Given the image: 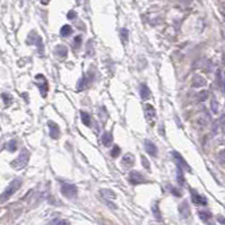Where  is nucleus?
Wrapping results in <instances>:
<instances>
[{"label":"nucleus","instance_id":"obj_1","mask_svg":"<svg viewBox=\"0 0 225 225\" xmlns=\"http://www.w3.org/2000/svg\"><path fill=\"white\" fill-rule=\"evenodd\" d=\"M22 186V180L20 179H14L12 182L9 183V186H8L5 191L0 195V202H5L7 201L8 199L10 198L14 194H15L16 191L18 190L19 188Z\"/></svg>","mask_w":225,"mask_h":225},{"label":"nucleus","instance_id":"obj_2","mask_svg":"<svg viewBox=\"0 0 225 225\" xmlns=\"http://www.w3.org/2000/svg\"><path fill=\"white\" fill-rule=\"evenodd\" d=\"M31 153L27 149H23L22 152L19 153V155L17 156L16 160H14L12 162V166L16 170H20V169L25 168L30 161Z\"/></svg>","mask_w":225,"mask_h":225},{"label":"nucleus","instance_id":"obj_3","mask_svg":"<svg viewBox=\"0 0 225 225\" xmlns=\"http://www.w3.org/2000/svg\"><path fill=\"white\" fill-rule=\"evenodd\" d=\"M61 194L65 196L66 198L73 199L75 198L78 194V189L73 183L62 182L61 183Z\"/></svg>","mask_w":225,"mask_h":225},{"label":"nucleus","instance_id":"obj_4","mask_svg":"<svg viewBox=\"0 0 225 225\" xmlns=\"http://www.w3.org/2000/svg\"><path fill=\"white\" fill-rule=\"evenodd\" d=\"M35 84L40 89V93L43 97H45L46 94H48V91H49V84H48V80L42 74H38L35 76Z\"/></svg>","mask_w":225,"mask_h":225},{"label":"nucleus","instance_id":"obj_5","mask_svg":"<svg viewBox=\"0 0 225 225\" xmlns=\"http://www.w3.org/2000/svg\"><path fill=\"white\" fill-rule=\"evenodd\" d=\"M128 180H129V182L131 184H141V183H146L147 182V180L146 178L141 173H139L138 171H131L129 173V176H128Z\"/></svg>","mask_w":225,"mask_h":225},{"label":"nucleus","instance_id":"obj_6","mask_svg":"<svg viewBox=\"0 0 225 225\" xmlns=\"http://www.w3.org/2000/svg\"><path fill=\"white\" fill-rule=\"evenodd\" d=\"M172 155H173V157H174V160H176V164H178V166H179L180 169L186 170V171H188V172H191V168L189 166L188 162L183 158L182 155H181L180 153L174 151V152H172Z\"/></svg>","mask_w":225,"mask_h":225},{"label":"nucleus","instance_id":"obj_7","mask_svg":"<svg viewBox=\"0 0 225 225\" xmlns=\"http://www.w3.org/2000/svg\"><path fill=\"white\" fill-rule=\"evenodd\" d=\"M31 34L33 35V38L28 35V40H27V42L28 43H32V44H35V45L38 48V52L40 53H43V41H42V38L38 35L35 32H32Z\"/></svg>","mask_w":225,"mask_h":225},{"label":"nucleus","instance_id":"obj_8","mask_svg":"<svg viewBox=\"0 0 225 225\" xmlns=\"http://www.w3.org/2000/svg\"><path fill=\"white\" fill-rule=\"evenodd\" d=\"M190 195H191V200L194 204L196 205H201V206H206L207 205V199L199 194L198 191L191 189L190 190Z\"/></svg>","mask_w":225,"mask_h":225},{"label":"nucleus","instance_id":"obj_9","mask_svg":"<svg viewBox=\"0 0 225 225\" xmlns=\"http://www.w3.org/2000/svg\"><path fill=\"white\" fill-rule=\"evenodd\" d=\"M48 126H49L50 130V137L52 139H58L60 136V128L54 121H49L48 122Z\"/></svg>","mask_w":225,"mask_h":225},{"label":"nucleus","instance_id":"obj_10","mask_svg":"<svg viewBox=\"0 0 225 225\" xmlns=\"http://www.w3.org/2000/svg\"><path fill=\"white\" fill-rule=\"evenodd\" d=\"M179 214L182 218H188L190 216V207L187 201H182L179 206Z\"/></svg>","mask_w":225,"mask_h":225},{"label":"nucleus","instance_id":"obj_11","mask_svg":"<svg viewBox=\"0 0 225 225\" xmlns=\"http://www.w3.org/2000/svg\"><path fill=\"white\" fill-rule=\"evenodd\" d=\"M145 149L151 156L155 157L157 156V147L155 144L151 140H145Z\"/></svg>","mask_w":225,"mask_h":225},{"label":"nucleus","instance_id":"obj_12","mask_svg":"<svg viewBox=\"0 0 225 225\" xmlns=\"http://www.w3.org/2000/svg\"><path fill=\"white\" fill-rule=\"evenodd\" d=\"M101 195L103 196V198H105V201H112L117 198V195L110 189H101Z\"/></svg>","mask_w":225,"mask_h":225},{"label":"nucleus","instance_id":"obj_13","mask_svg":"<svg viewBox=\"0 0 225 225\" xmlns=\"http://www.w3.org/2000/svg\"><path fill=\"white\" fill-rule=\"evenodd\" d=\"M145 114H146V118L147 120H154L155 118V115H156V111H155V107L151 105V104H146L145 107Z\"/></svg>","mask_w":225,"mask_h":225},{"label":"nucleus","instance_id":"obj_14","mask_svg":"<svg viewBox=\"0 0 225 225\" xmlns=\"http://www.w3.org/2000/svg\"><path fill=\"white\" fill-rule=\"evenodd\" d=\"M139 94H140L141 100H144V101H147L151 97V91L145 84H141L139 86Z\"/></svg>","mask_w":225,"mask_h":225},{"label":"nucleus","instance_id":"obj_15","mask_svg":"<svg viewBox=\"0 0 225 225\" xmlns=\"http://www.w3.org/2000/svg\"><path fill=\"white\" fill-rule=\"evenodd\" d=\"M135 163V157L134 155H131V154H126V155H123L122 157V164L125 165V168H130V166H132Z\"/></svg>","mask_w":225,"mask_h":225},{"label":"nucleus","instance_id":"obj_16","mask_svg":"<svg viewBox=\"0 0 225 225\" xmlns=\"http://www.w3.org/2000/svg\"><path fill=\"white\" fill-rule=\"evenodd\" d=\"M54 53L57 56L58 58H60V59H64L66 58L67 53H68V49L66 48L65 45H58L54 50Z\"/></svg>","mask_w":225,"mask_h":225},{"label":"nucleus","instance_id":"obj_17","mask_svg":"<svg viewBox=\"0 0 225 225\" xmlns=\"http://www.w3.org/2000/svg\"><path fill=\"white\" fill-rule=\"evenodd\" d=\"M101 140H102V144H103L105 147H109V146H111V145H112V141H113L112 134H111V132H104V134L102 135Z\"/></svg>","mask_w":225,"mask_h":225},{"label":"nucleus","instance_id":"obj_18","mask_svg":"<svg viewBox=\"0 0 225 225\" xmlns=\"http://www.w3.org/2000/svg\"><path fill=\"white\" fill-rule=\"evenodd\" d=\"M88 83H89V78L87 76H83L77 83V89L78 91H84L85 88L88 86Z\"/></svg>","mask_w":225,"mask_h":225},{"label":"nucleus","instance_id":"obj_19","mask_svg":"<svg viewBox=\"0 0 225 225\" xmlns=\"http://www.w3.org/2000/svg\"><path fill=\"white\" fill-rule=\"evenodd\" d=\"M206 85V79L201 76H196L192 80V86L194 87H202Z\"/></svg>","mask_w":225,"mask_h":225},{"label":"nucleus","instance_id":"obj_20","mask_svg":"<svg viewBox=\"0 0 225 225\" xmlns=\"http://www.w3.org/2000/svg\"><path fill=\"white\" fill-rule=\"evenodd\" d=\"M198 216L199 218L204 222H208L212 218V213L208 212V210H199L198 212Z\"/></svg>","mask_w":225,"mask_h":225},{"label":"nucleus","instance_id":"obj_21","mask_svg":"<svg viewBox=\"0 0 225 225\" xmlns=\"http://www.w3.org/2000/svg\"><path fill=\"white\" fill-rule=\"evenodd\" d=\"M71 33H73V27L70 26V25H64V26L60 28V34H61V36H64V38L69 36Z\"/></svg>","mask_w":225,"mask_h":225},{"label":"nucleus","instance_id":"obj_22","mask_svg":"<svg viewBox=\"0 0 225 225\" xmlns=\"http://www.w3.org/2000/svg\"><path fill=\"white\" fill-rule=\"evenodd\" d=\"M80 117H82V122L84 123L85 126H91V115L88 114L87 112L84 111H80Z\"/></svg>","mask_w":225,"mask_h":225},{"label":"nucleus","instance_id":"obj_23","mask_svg":"<svg viewBox=\"0 0 225 225\" xmlns=\"http://www.w3.org/2000/svg\"><path fill=\"white\" fill-rule=\"evenodd\" d=\"M176 181L179 183L180 186H183L184 182H186V180H184V176H183V172H182V169H180L178 166L176 169Z\"/></svg>","mask_w":225,"mask_h":225},{"label":"nucleus","instance_id":"obj_24","mask_svg":"<svg viewBox=\"0 0 225 225\" xmlns=\"http://www.w3.org/2000/svg\"><path fill=\"white\" fill-rule=\"evenodd\" d=\"M152 212H153V215H154V217L156 218L157 221H162V217H161V213H160V209H158V205H157V204H154V205H153Z\"/></svg>","mask_w":225,"mask_h":225},{"label":"nucleus","instance_id":"obj_25","mask_svg":"<svg viewBox=\"0 0 225 225\" xmlns=\"http://www.w3.org/2000/svg\"><path fill=\"white\" fill-rule=\"evenodd\" d=\"M120 36H121V41L123 44H127L128 42V38H129V32L127 28H122L121 32H120Z\"/></svg>","mask_w":225,"mask_h":225},{"label":"nucleus","instance_id":"obj_26","mask_svg":"<svg viewBox=\"0 0 225 225\" xmlns=\"http://www.w3.org/2000/svg\"><path fill=\"white\" fill-rule=\"evenodd\" d=\"M86 56L88 57H93L94 56V46H93V41H89L86 46Z\"/></svg>","mask_w":225,"mask_h":225},{"label":"nucleus","instance_id":"obj_27","mask_svg":"<svg viewBox=\"0 0 225 225\" xmlns=\"http://www.w3.org/2000/svg\"><path fill=\"white\" fill-rule=\"evenodd\" d=\"M6 148L9 151V152H15L16 149H17V143H16V140H10L7 143V145H6Z\"/></svg>","mask_w":225,"mask_h":225},{"label":"nucleus","instance_id":"obj_28","mask_svg":"<svg viewBox=\"0 0 225 225\" xmlns=\"http://www.w3.org/2000/svg\"><path fill=\"white\" fill-rule=\"evenodd\" d=\"M49 225H70V223L68 221H66V220L56 218L53 221H51V223H49Z\"/></svg>","mask_w":225,"mask_h":225},{"label":"nucleus","instance_id":"obj_29","mask_svg":"<svg viewBox=\"0 0 225 225\" xmlns=\"http://www.w3.org/2000/svg\"><path fill=\"white\" fill-rule=\"evenodd\" d=\"M82 42H83V38H82V36L80 35H78V36H76L75 38V40H74V43H73V46L74 49H79V46L82 45Z\"/></svg>","mask_w":225,"mask_h":225},{"label":"nucleus","instance_id":"obj_30","mask_svg":"<svg viewBox=\"0 0 225 225\" xmlns=\"http://www.w3.org/2000/svg\"><path fill=\"white\" fill-rule=\"evenodd\" d=\"M120 153H121V148H120L118 145H114L113 146V148H112V151H111V156L115 158V157H118L119 155H120Z\"/></svg>","mask_w":225,"mask_h":225},{"label":"nucleus","instance_id":"obj_31","mask_svg":"<svg viewBox=\"0 0 225 225\" xmlns=\"http://www.w3.org/2000/svg\"><path fill=\"white\" fill-rule=\"evenodd\" d=\"M210 107H212L213 113H217L218 112V102L216 101V99L212 100V102H210Z\"/></svg>","mask_w":225,"mask_h":225},{"label":"nucleus","instance_id":"obj_32","mask_svg":"<svg viewBox=\"0 0 225 225\" xmlns=\"http://www.w3.org/2000/svg\"><path fill=\"white\" fill-rule=\"evenodd\" d=\"M140 160H141V164H143V166H144L146 170H148V171H149V170H151V165H149L148 160H147V158H146L144 155H141V156H140Z\"/></svg>","mask_w":225,"mask_h":225},{"label":"nucleus","instance_id":"obj_33","mask_svg":"<svg viewBox=\"0 0 225 225\" xmlns=\"http://www.w3.org/2000/svg\"><path fill=\"white\" fill-rule=\"evenodd\" d=\"M208 97V93H207L206 91H202L199 93V95H198V100L199 101H205V100Z\"/></svg>","mask_w":225,"mask_h":225},{"label":"nucleus","instance_id":"obj_34","mask_svg":"<svg viewBox=\"0 0 225 225\" xmlns=\"http://www.w3.org/2000/svg\"><path fill=\"white\" fill-rule=\"evenodd\" d=\"M1 97H2V99H4V102L6 104H9L10 103V102H12V96L9 95V94H7V93H6V94H2V95H1Z\"/></svg>","mask_w":225,"mask_h":225},{"label":"nucleus","instance_id":"obj_35","mask_svg":"<svg viewBox=\"0 0 225 225\" xmlns=\"http://www.w3.org/2000/svg\"><path fill=\"white\" fill-rule=\"evenodd\" d=\"M76 13L74 12V10H70V12L67 14V17H68V19H75L76 18Z\"/></svg>","mask_w":225,"mask_h":225},{"label":"nucleus","instance_id":"obj_36","mask_svg":"<svg viewBox=\"0 0 225 225\" xmlns=\"http://www.w3.org/2000/svg\"><path fill=\"white\" fill-rule=\"evenodd\" d=\"M217 222L220 223V224L225 225V217H223V216H221V215H218V216H217Z\"/></svg>","mask_w":225,"mask_h":225},{"label":"nucleus","instance_id":"obj_37","mask_svg":"<svg viewBox=\"0 0 225 225\" xmlns=\"http://www.w3.org/2000/svg\"><path fill=\"white\" fill-rule=\"evenodd\" d=\"M172 194L174 196H176V197H180V196H181V192H179V190H178L176 188H172Z\"/></svg>","mask_w":225,"mask_h":225},{"label":"nucleus","instance_id":"obj_38","mask_svg":"<svg viewBox=\"0 0 225 225\" xmlns=\"http://www.w3.org/2000/svg\"><path fill=\"white\" fill-rule=\"evenodd\" d=\"M49 1H50V0H41V2H42L43 5H46V4H49Z\"/></svg>","mask_w":225,"mask_h":225},{"label":"nucleus","instance_id":"obj_39","mask_svg":"<svg viewBox=\"0 0 225 225\" xmlns=\"http://www.w3.org/2000/svg\"><path fill=\"white\" fill-rule=\"evenodd\" d=\"M182 1H183V2H186V4H190L192 0H182Z\"/></svg>","mask_w":225,"mask_h":225}]
</instances>
